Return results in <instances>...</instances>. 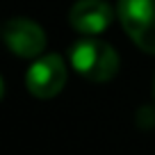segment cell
Instances as JSON below:
<instances>
[{
  "mask_svg": "<svg viewBox=\"0 0 155 155\" xmlns=\"http://www.w3.org/2000/svg\"><path fill=\"white\" fill-rule=\"evenodd\" d=\"M71 64L78 73L91 82H107L119 71V55L101 39H80L68 50Z\"/></svg>",
  "mask_w": 155,
  "mask_h": 155,
  "instance_id": "6da1fadb",
  "label": "cell"
},
{
  "mask_svg": "<svg viewBox=\"0 0 155 155\" xmlns=\"http://www.w3.org/2000/svg\"><path fill=\"white\" fill-rule=\"evenodd\" d=\"M116 14L137 48L155 55V0H119Z\"/></svg>",
  "mask_w": 155,
  "mask_h": 155,
  "instance_id": "7a4b0ae2",
  "label": "cell"
},
{
  "mask_svg": "<svg viewBox=\"0 0 155 155\" xmlns=\"http://www.w3.org/2000/svg\"><path fill=\"white\" fill-rule=\"evenodd\" d=\"M28 91L37 98H53L66 84V64L59 55H46L28 68Z\"/></svg>",
  "mask_w": 155,
  "mask_h": 155,
  "instance_id": "3957f363",
  "label": "cell"
},
{
  "mask_svg": "<svg viewBox=\"0 0 155 155\" xmlns=\"http://www.w3.org/2000/svg\"><path fill=\"white\" fill-rule=\"evenodd\" d=\"M2 39L12 53L25 59L39 57L46 48V32L41 30V25H37L30 18L7 21L5 30H2Z\"/></svg>",
  "mask_w": 155,
  "mask_h": 155,
  "instance_id": "277c9868",
  "label": "cell"
},
{
  "mask_svg": "<svg viewBox=\"0 0 155 155\" xmlns=\"http://www.w3.org/2000/svg\"><path fill=\"white\" fill-rule=\"evenodd\" d=\"M68 23L82 34H98L110 28L112 7L105 0H78L68 12Z\"/></svg>",
  "mask_w": 155,
  "mask_h": 155,
  "instance_id": "5b68a950",
  "label": "cell"
},
{
  "mask_svg": "<svg viewBox=\"0 0 155 155\" xmlns=\"http://www.w3.org/2000/svg\"><path fill=\"white\" fill-rule=\"evenodd\" d=\"M2 91H5V84H2V78H0V98H2Z\"/></svg>",
  "mask_w": 155,
  "mask_h": 155,
  "instance_id": "8992f818",
  "label": "cell"
},
{
  "mask_svg": "<svg viewBox=\"0 0 155 155\" xmlns=\"http://www.w3.org/2000/svg\"><path fill=\"white\" fill-rule=\"evenodd\" d=\"M153 94H155V82H153Z\"/></svg>",
  "mask_w": 155,
  "mask_h": 155,
  "instance_id": "52a82bcc",
  "label": "cell"
}]
</instances>
